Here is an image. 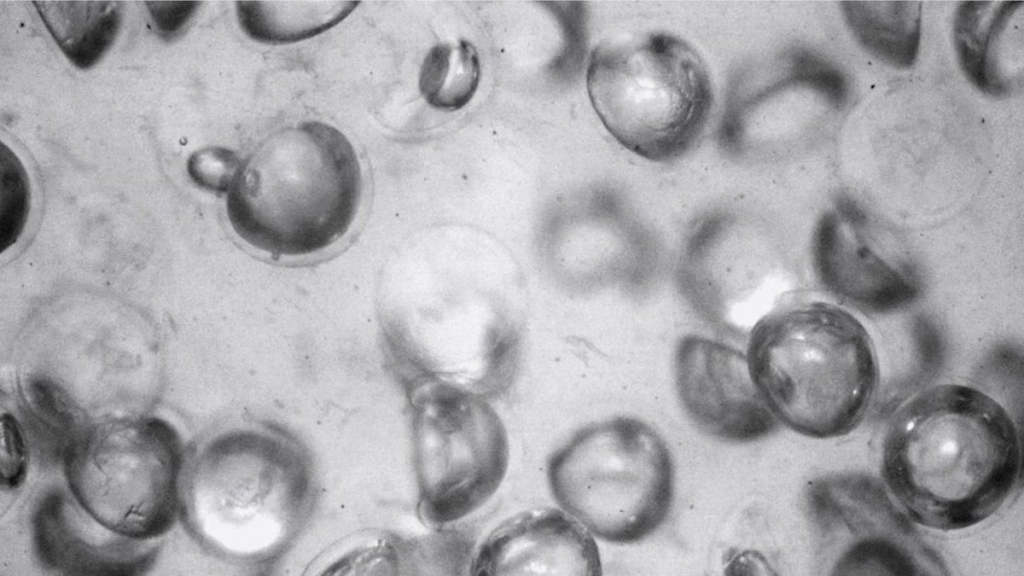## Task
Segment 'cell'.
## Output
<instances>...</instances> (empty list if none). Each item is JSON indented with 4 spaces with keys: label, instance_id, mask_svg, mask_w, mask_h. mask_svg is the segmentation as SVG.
<instances>
[{
    "label": "cell",
    "instance_id": "6da1fadb",
    "mask_svg": "<svg viewBox=\"0 0 1024 576\" xmlns=\"http://www.w3.org/2000/svg\"><path fill=\"white\" fill-rule=\"evenodd\" d=\"M1021 446L1008 412L985 393L934 386L896 413L882 451L884 481L918 524L942 531L996 512L1020 476Z\"/></svg>",
    "mask_w": 1024,
    "mask_h": 576
},
{
    "label": "cell",
    "instance_id": "7a4b0ae2",
    "mask_svg": "<svg viewBox=\"0 0 1024 576\" xmlns=\"http://www.w3.org/2000/svg\"><path fill=\"white\" fill-rule=\"evenodd\" d=\"M362 194L361 168L349 140L318 121L280 128L261 140L227 192L235 232L277 256L326 249L350 228Z\"/></svg>",
    "mask_w": 1024,
    "mask_h": 576
},
{
    "label": "cell",
    "instance_id": "3957f363",
    "mask_svg": "<svg viewBox=\"0 0 1024 576\" xmlns=\"http://www.w3.org/2000/svg\"><path fill=\"white\" fill-rule=\"evenodd\" d=\"M767 407L794 432L829 439L853 431L878 383L864 327L846 311L811 305L761 328L747 355Z\"/></svg>",
    "mask_w": 1024,
    "mask_h": 576
},
{
    "label": "cell",
    "instance_id": "277c9868",
    "mask_svg": "<svg viewBox=\"0 0 1024 576\" xmlns=\"http://www.w3.org/2000/svg\"><path fill=\"white\" fill-rule=\"evenodd\" d=\"M587 91L598 117L626 149L651 161L684 154L712 107L708 68L686 40L663 31L605 40L591 52Z\"/></svg>",
    "mask_w": 1024,
    "mask_h": 576
},
{
    "label": "cell",
    "instance_id": "5b68a950",
    "mask_svg": "<svg viewBox=\"0 0 1024 576\" xmlns=\"http://www.w3.org/2000/svg\"><path fill=\"white\" fill-rule=\"evenodd\" d=\"M547 479L564 511L613 544L653 534L674 495L667 444L650 425L626 416L578 430L549 458Z\"/></svg>",
    "mask_w": 1024,
    "mask_h": 576
},
{
    "label": "cell",
    "instance_id": "8992f818",
    "mask_svg": "<svg viewBox=\"0 0 1024 576\" xmlns=\"http://www.w3.org/2000/svg\"><path fill=\"white\" fill-rule=\"evenodd\" d=\"M64 463L72 494L113 531L152 540L174 524L182 445L166 421L141 416L86 427Z\"/></svg>",
    "mask_w": 1024,
    "mask_h": 576
},
{
    "label": "cell",
    "instance_id": "52a82bcc",
    "mask_svg": "<svg viewBox=\"0 0 1024 576\" xmlns=\"http://www.w3.org/2000/svg\"><path fill=\"white\" fill-rule=\"evenodd\" d=\"M413 434L421 518L454 523L485 504L509 463L506 428L479 395L438 384L414 407Z\"/></svg>",
    "mask_w": 1024,
    "mask_h": 576
},
{
    "label": "cell",
    "instance_id": "ba28073f",
    "mask_svg": "<svg viewBox=\"0 0 1024 576\" xmlns=\"http://www.w3.org/2000/svg\"><path fill=\"white\" fill-rule=\"evenodd\" d=\"M676 383L691 421L719 440L746 443L767 437L778 421L753 379L747 356L704 338L682 341Z\"/></svg>",
    "mask_w": 1024,
    "mask_h": 576
},
{
    "label": "cell",
    "instance_id": "9c48e42d",
    "mask_svg": "<svg viewBox=\"0 0 1024 576\" xmlns=\"http://www.w3.org/2000/svg\"><path fill=\"white\" fill-rule=\"evenodd\" d=\"M591 533L566 511L540 507L497 525L475 550L469 575H601Z\"/></svg>",
    "mask_w": 1024,
    "mask_h": 576
},
{
    "label": "cell",
    "instance_id": "30bf717a",
    "mask_svg": "<svg viewBox=\"0 0 1024 576\" xmlns=\"http://www.w3.org/2000/svg\"><path fill=\"white\" fill-rule=\"evenodd\" d=\"M40 562L64 574L135 575L154 560L151 540L119 534L92 516L70 493L49 492L33 516Z\"/></svg>",
    "mask_w": 1024,
    "mask_h": 576
},
{
    "label": "cell",
    "instance_id": "8fae6325",
    "mask_svg": "<svg viewBox=\"0 0 1024 576\" xmlns=\"http://www.w3.org/2000/svg\"><path fill=\"white\" fill-rule=\"evenodd\" d=\"M816 260L829 288L874 309H888L907 300L913 291L894 270L859 241L848 242L837 218L823 217L816 234Z\"/></svg>",
    "mask_w": 1024,
    "mask_h": 576
},
{
    "label": "cell",
    "instance_id": "7c38bea8",
    "mask_svg": "<svg viewBox=\"0 0 1024 576\" xmlns=\"http://www.w3.org/2000/svg\"><path fill=\"white\" fill-rule=\"evenodd\" d=\"M37 11L65 56L78 68L95 65L113 44L122 20L119 1H38Z\"/></svg>",
    "mask_w": 1024,
    "mask_h": 576
},
{
    "label": "cell",
    "instance_id": "4fadbf2b",
    "mask_svg": "<svg viewBox=\"0 0 1024 576\" xmlns=\"http://www.w3.org/2000/svg\"><path fill=\"white\" fill-rule=\"evenodd\" d=\"M237 17L253 40L287 44L320 34L346 18L359 2L239 1Z\"/></svg>",
    "mask_w": 1024,
    "mask_h": 576
},
{
    "label": "cell",
    "instance_id": "5bb4252c",
    "mask_svg": "<svg viewBox=\"0 0 1024 576\" xmlns=\"http://www.w3.org/2000/svg\"><path fill=\"white\" fill-rule=\"evenodd\" d=\"M847 23L874 57L898 68L911 66L920 39V2H842Z\"/></svg>",
    "mask_w": 1024,
    "mask_h": 576
},
{
    "label": "cell",
    "instance_id": "9a60e30c",
    "mask_svg": "<svg viewBox=\"0 0 1024 576\" xmlns=\"http://www.w3.org/2000/svg\"><path fill=\"white\" fill-rule=\"evenodd\" d=\"M481 77L478 53L472 43H439L420 68L419 90L426 102L440 110L455 111L474 96Z\"/></svg>",
    "mask_w": 1024,
    "mask_h": 576
},
{
    "label": "cell",
    "instance_id": "2e32d148",
    "mask_svg": "<svg viewBox=\"0 0 1024 576\" xmlns=\"http://www.w3.org/2000/svg\"><path fill=\"white\" fill-rule=\"evenodd\" d=\"M25 421L38 452L48 458L63 459L86 428L71 401L54 383L32 378L26 387Z\"/></svg>",
    "mask_w": 1024,
    "mask_h": 576
},
{
    "label": "cell",
    "instance_id": "e0dca14e",
    "mask_svg": "<svg viewBox=\"0 0 1024 576\" xmlns=\"http://www.w3.org/2000/svg\"><path fill=\"white\" fill-rule=\"evenodd\" d=\"M1022 2H963L954 26V39L960 65L970 81L988 92L987 61L992 41L1002 24Z\"/></svg>",
    "mask_w": 1024,
    "mask_h": 576
},
{
    "label": "cell",
    "instance_id": "ac0fdd59",
    "mask_svg": "<svg viewBox=\"0 0 1024 576\" xmlns=\"http://www.w3.org/2000/svg\"><path fill=\"white\" fill-rule=\"evenodd\" d=\"M1 250L10 248L20 237L30 210V186L26 171L17 156L2 144L1 151Z\"/></svg>",
    "mask_w": 1024,
    "mask_h": 576
},
{
    "label": "cell",
    "instance_id": "d6986e66",
    "mask_svg": "<svg viewBox=\"0 0 1024 576\" xmlns=\"http://www.w3.org/2000/svg\"><path fill=\"white\" fill-rule=\"evenodd\" d=\"M241 162L230 149L207 147L190 156L187 170L199 186L214 192H228Z\"/></svg>",
    "mask_w": 1024,
    "mask_h": 576
},
{
    "label": "cell",
    "instance_id": "ffe728a7",
    "mask_svg": "<svg viewBox=\"0 0 1024 576\" xmlns=\"http://www.w3.org/2000/svg\"><path fill=\"white\" fill-rule=\"evenodd\" d=\"M1 486L7 490L19 487L26 476L28 448L23 429L10 413L1 417Z\"/></svg>",
    "mask_w": 1024,
    "mask_h": 576
},
{
    "label": "cell",
    "instance_id": "44dd1931",
    "mask_svg": "<svg viewBox=\"0 0 1024 576\" xmlns=\"http://www.w3.org/2000/svg\"><path fill=\"white\" fill-rule=\"evenodd\" d=\"M200 2H146L150 16L161 33L174 34L196 11Z\"/></svg>",
    "mask_w": 1024,
    "mask_h": 576
}]
</instances>
